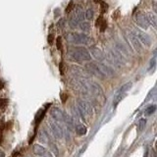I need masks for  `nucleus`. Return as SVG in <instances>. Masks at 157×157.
Listing matches in <instances>:
<instances>
[{
	"label": "nucleus",
	"mask_w": 157,
	"mask_h": 157,
	"mask_svg": "<svg viewBox=\"0 0 157 157\" xmlns=\"http://www.w3.org/2000/svg\"><path fill=\"white\" fill-rule=\"evenodd\" d=\"M68 55L73 61L78 62V63L83 62V61H90L91 60V56H90V51L82 46H76V47H73L71 49H69Z\"/></svg>",
	"instance_id": "obj_1"
},
{
	"label": "nucleus",
	"mask_w": 157,
	"mask_h": 157,
	"mask_svg": "<svg viewBox=\"0 0 157 157\" xmlns=\"http://www.w3.org/2000/svg\"><path fill=\"white\" fill-rule=\"evenodd\" d=\"M66 39L69 43L80 45V44H90L92 42L93 39L86 33H69L66 36Z\"/></svg>",
	"instance_id": "obj_2"
},
{
	"label": "nucleus",
	"mask_w": 157,
	"mask_h": 157,
	"mask_svg": "<svg viewBox=\"0 0 157 157\" xmlns=\"http://www.w3.org/2000/svg\"><path fill=\"white\" fill-rule=\"evenodd\" d=\"M134 31H135L134 33L136 34V36L137 37V39H139L141 44H144V45L146 46V47L151 46L152 39H151V37L148 36V34H147L146 33H144V32H142L141 29H137V28H135Z\"/></svg>",
	"instance_id": "obj_3"
},
{
	"label": "nucleus",
	"mask_w": 157,
	"mask_h": 157,
	"mask_svg": "<svg viewBox=\"0 0 157 157\" xmlns=\"http://www.w3.org/2000/svg\"><path fill=\"white\" fill-rule=\"evenodd\" d=\"M135 22L137 26L141 29H146L149 27V24H148V22H147V18H146L145 13H142V12L137 13L135 16Z\"/></svg>",
	"instance_id": "obj_4"
},
{
	"label": "nucleus",
	"mask_w": 157,
	"mask_h": 157,
	"mask_svg": "<svg viewBox=\"0 0 157 157\" xmlns=\"http://www.w3.org/2000/svg\"><path fill=\"white\" fill-rule=\"evenodd\" d=\"M128 38H129L132 46L134 47L135 50L136 52H140L141 51V43L140 42V40L136 36V34L132 32H129V33H128Z\"/></svg>",
	"instance_id": "obj_5"
},
{
	"label": "nucleus",
	"mask_w": 157,
	"mask_h": 157,
	"mask_svg": "<svg viewBox=\"0 0 157 157\" xmlns=\"http://www.w3.org/2000/svg\"><path fill=\"white\" fill-rule=\"evenodd\" d=\"M86 68H87V70L90 71V73H92L93 75H95L96 77H98V78H104L105 76H104V74L102 73V71L100 70V68H99V66H98V64H95V63H90L88 65L86 66Z\"/></svg>",
	"instance_id": "obj_6"
},
{
	"label": "nucleus",
	"mask_w": 157,
	"mask_h": 157,
	"mask_svg": "<svg viewBox=\"0 0 157 157\" xmlns=\"http://www.w3.org/2000/svg\"><path fill=\"white\" fill-rule=\"evenodd\" d=\"M90 56H93L94 59H96L98 61H101L104 59V53H103L101 49L98 48L97 46H91L90 49Z\"/></svg>",
	"instance_id": "obj_7"
},
{
	"label": "nucleus",
	"mask_w": 157,
	"mask_h": 157,
	"mask_svg": "<svg viewBox=\"0 0 157 157\" xmlns=\"http://www.w3.org/2000/svg\"><path fill=\"white\" fill-rule=\"evenodd\" d=\"M78 110H80L82 118H83V119H86V117L87 115V112H88V109H90V107H88L87 103L81 100V101L78 102Z\"/></svg>",
	"instance_id": "obj_8"
},
{
	"label": "nucleus",
	"mask_w": 157,
	"mask_h": 157,
	"mask_svg": "<svg viewBox=\"0 0 157 157\" xmlns=\"http://www.w3.org/2000/svg\"><path fill=\"white\" fill-rule=\"evenodd\" d=\"M116 50L119 52L121 55H123V56H129V51L127 50V48H126V46L124 45V43H122V42H120V41H117V42H115V47H114Z\"/></svg>",
	"instance_id": "obj_9"
},
{
	"label": "nucleus",
	"mask_w": 157,
	"mask_h": 157,
	"mask_svg": "<svg viewBox=\"0 0 157 157\" xmlns=\"http://www.w3.org/2000/svg\"><path fill=\"white\" fill-rule=\"evenodd\" d=\"M98 66H99V68H100V70L102 71V73L104 74V76L113 77V76L115 75V73H114V71H113V69L110 68L109 66L105 65V64L100 63V64H98Z\"/></svg>",
	"instance_id": "obj_10"
},
{
	"label": "nucleus",
	"mask_w": 157,
	"mask_h": 157,
	"mask_svg": "<svg viewBox=\"0 0 157 157\" xmlns=\"http://www.w3.org/2000/svg\"><path fill=\"white\" fill-rule=\"evenodd\" d=\"M74 17H75L80 23L82 22V20L85 19V12H83L82 6H78L77 7L76 12H75V16H74Z\"/></svg>",
	"instance_id": "obj_11"
},
{
	"label": "nucleus",
	"mask_w": 157,
	"mask_h": 157,
	"mask_svg": "<svg viewBox=\"0 0 157 157\" xmlns=\"http://www.w3.org/2000/svg\"><path fill=\"white\" fill-rule=\"evenodd\" d=\"M146 15V18H147V22H148L149 24V26H152L153 28H156V16H155V14L153 13H145Z\"/></svg>",
	"instance_id": "obj_12"
},
{
	"label": "nucleus",
	"mask_w": 157,
	"mask_h": 157,
	"mask_svg": "<svg viewBox=\"0 0 157 157\" xmlns=\"http://www.w3.org/2000/svg\"><path fill=\"white\" fill-rule=\"evenodd\" d=\"M45 152H46L45 148L41 145L36 144L33 146V153L36 155H43V154H45Z\"/></svg>",
	"instance_id": "obj_13"
},
{
	"label": "nucleus",
	"mask_w": 157,
	"mask_h": 157,
	"mask_svg": "<svg viewBox=\"0 0 157 157\" xmlns=\"http://www.w3.org/2000/svg\"><path fill=\"white\" fill-rule=\"evenodd\" d=\"M78 27H80L81 31L85 32V33L90 32V29H91L90 24L88 23V22H82V23H80V25H78Z\"/></svg>",
	"instance_id": "obj_14"
},
{
	"label": "nucleus",
	"mask_w": 157,
	"mask_h": 157,
	"mask_svg": "<svg viewBox=\"0 0 157 157\" xmlns=\"http://www.w3.org/2000/svg\"><path fill=\"white\" fill-rule=\"evenodd\" d=\"M94 18V11H93L92 8H88L85 11V19L88 20V21H90Z\"/></svg>",
	"instance_id": "obj_15"
},
{
	"label": "nucleus",
	"mask_w": 157,
	"mask_h": 157,
	"mask_svg": "<svg viewBox=\"0 0 157 157\" xmlns=\"http://www.w3.org/2000/svg\"><path fill=\"white\" fill-rule=\"evenodd\" d=\"M78 25H80V22L75 17H71L70 20H69V26H70L71 29H77L78 28Z\"/></svg>",
	"instance_id": "obj_16"
},
{
	"label": "nucleus",
	"mask_w": 157,
	"mask_h": 157,
	"mask_svg": "<svg viewBox=\"0 0 157 157\" xmlns=\"http://www.w3.org/2000/svg\"><path fill=\"white\" fill-rule=\"evenodd\" d=\"M131 87H132V82H128V83H126V85H124L120 88L119 92H118V93H120V94H124V93L129 90Z\"/></svg>",
	"instance_id": "obj_17"
},
{
	"label": "nucleus",
	"mask_w": 157,
	"mask_h": 157,
	"mask_svg": "<svg viewBox=\"0 0 157 157\" xmlns=\"http://www.w3.org/2000/svg\"><path fill=\"white\" fill-rule=\"evenodd\" d=\"M77 132L80 136L85 135V134H86V128L85 126H82V125H78L77 127Z\"/></svg>",
	"instance_id": "obj_18"
},
{
	"label": "nucleus",
	"mask_w": 157,
	"mask_h": 157,
	"mask_svg": "<svg viewBox=\"0 0 157 157\" xmlns=\"http://www.w3.org/2000/svg\"><path fill=\"white\" fill-rule=\"evenodd\" d=\"M56 47L59 51H61L63 49V41H62V37L61 36H58L56 38Z\"/></svg>",
	"instance_id": "obj_19"
},
{
	"label": "nucleus",
	"mask_w": 157,
	"mask_h": 157,
	"mask_svg": "<svg viewBox=\"0 0 157 157\" xmlns=\"http://www.w3.org/2000/svg\"><path fill=\"white\" fill-rule=\"evenodd\" d=\"M108 8H109V6H108V4L106 2H104V1L100 2V9H101L102 13H106L108 11Z\"/></svg>",
	"instance_id": "obj_20"
},
{
	"label": "nucleus",
	"mask_w": 157,
	"mask_h": 157,
	"mask_svg": "<svg viewBox=\"0 0 157 157\" xmlns=\"http://www.w3.org/2000/svg\"><path fill=\"white\" fill-rule=\"evenodd\" d=\"M99 28H100V32L101 33L102 32H105V29H107V21H106V20L103 19V21H102L101 25L99 26Z\"/></svg>",
	"instance_id": "obj_21"
},
{
	"label": "nucleus",
	"mask_w": 157,
	"mask_h": 157,
	"mask_svg": "<svg viewBox=\"0 0 157 157\" xmlns=\"http://www.w3.org/2000/svg\"><path fill=\"white\" fill-rule=\"evenodd\" d=\"M65 23H66V21H65V19H60L58 21V23H57V26H58V28L59 29H64V27H65Z\"/></svg>",
	"instance_id": "obj_22"
},
{
	"label": "nucleus",
	"mask_w": 157,
	"mask_h": 157,
	"mask_svg": "<svg viewBox=\"0 0 157 157\" xmlns=\"http://www.w3.org/2000/svg\"><path fill=\"white\" fill-rule=\"evenodd\" d=\"M7 103H8L7 99H5V98H1V99H0V109H3V108L6 107Z\"/></svg>",
	"instance_id": "obj_23"
},
{
	"label": "nucleus",
	"mask_w": 157,
	"mask_h": 157,
	"mask_svg": "<svg viewBox=\"0 0 157 157\" xmlns=\"http://www.w3.org/2000/svg\"><path fill=\"white\" fill-rule=\"evenodd\" d=\"M74 8V1H70V3L68 4V6L66 7V13H70Z\"/></svg>",
	"instance_id": "obj_24"
},
{
	"label": "nucleus",
	"mask_w": 157,
	"mask_h": 157,
	"mask_svg": "<svg viewBox=\"0 0 157 157\" xmlns=\"http://www.w3.org/2000/svg\"><path fill=\"white\" fill-rule=\"evenodd\" d=\"M154 111H155V106H154V105H152V106H150L149 108H147V109L145 110V113H146L147 115H151Z\"/></svg>",
	"instance_id": "obj_25"
},
{
	"label": "nucleus",
	"mask_w": 157,
	"mask_h": 157,
	"mask_svg": "<svg viewBox=\"0 0 157 157\" xmlns=\"http://www.w3.org/2000/svg\"><path fill=\"white\" fill-rule=\"evenodd\" d=\"M102 21H103V17H102V16H99V17L97 18V20H96V21H95V27L99 28V26H100V25H101Z\"/></svg>",
	"instance_id": "obj_26"
},
{
	"label": "nucleus",
	"mask_w": 157,
	"mask_h": 157,
	"mask_svg": "<svg viewBox=\"0 0 157 157\" xmlns=\"http://www.w3.org/2000/svg\"><path fill=\"white\" fill-rule=\"evenodd\" d=\"M59 69H60V74H64V72H65V64H64L63 62L60 63V66H59Z\"/></svg>",
	"instance_id": "obj_27"
},
{
	"label": "nucleus",
	"mask_w": 157,
	"mask_h": 157,
	"mask_svg": "<svg viewBox=\"0 0 157 157\" xmlns=\"http://www.w3.org/2000/svg\"><path fill=\"white\" fill-rule=\"evenodd\" d=\"M47 40H48V43H49V44H52V43H53V41H54V36H53L52 33H50V34L48 36Z\"/></svg>",
	"instance_id": "obj_28"
},
{
	"label": "nucleus",
	"mask_w": 157,
	"mask_h": 157,
	"mask_svg": "<svg viewBox=\"0 0 157 157\" xmlns=\"http://www.w3.org/2000/svg\"><path fill=\"white\" fill-rule=\"evenodd\" d=\"M3 86H4V83L2 82H0V90H1V88H3Z\"/></svg>",
	"instance_id": "obj_29"
},
{
	"label": "nucleus",
	"mask_w": 157,
	"mask_h": 157,
	"mask_svg": "<svg viewBox=\"0 0 157 157\" xmlns=\"http://www.w3.org/2000/svg\"><path fill=\"white\" fill-rule=\"evenodd\" d=\"M17 155H18V153H17V152H14V153H13V155H12L11 157H17Z\"/></svg>",
	"instance_id": "obj_30"
},
{
	"label": "nucleus",
	"mask_w": 157,
	"mask_h": 157,
	"mask_svg": "<svg viewBox=\"0 0 157 157\" xmlns=\"http://www.w3.org/2000/svg\"><path fill=\"white\" fill-rule=\"evenodd\" d=\"M102 0H94V3H100Z\"/></svg>",
	"instance_id": "obj_31"
}]
</instances>
